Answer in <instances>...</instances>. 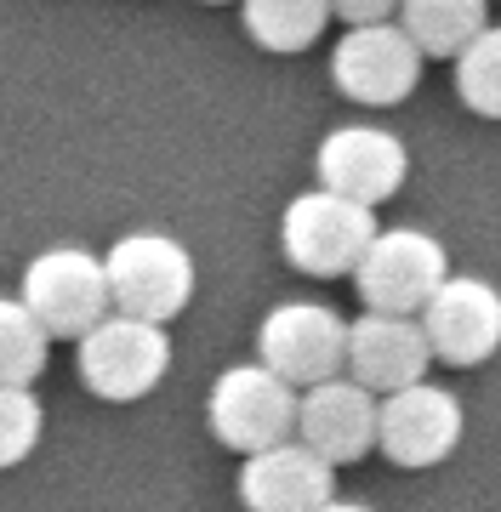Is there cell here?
Listing matches in <instances>:
<instances>
[{
    "instance_id": "15",
    "label": "cell",
    "mask_w": 501,
    "mask_h": 512,
    "mask_svg": "<svg viewBox=\"0 0 501 512\" xmlns=\"http://www.w3.org/2000/svg\"><path fill=\"white\" fill-rule=\"evenodd\" d=\"M393 23L422 57H456L490 23V0H399Z\"/></svg>"
},
{
    "instance_id": "13",
    "label": "cell",
    "mask_w": 501,
    "mask_h": 512,
    "mask_svg": "<svg viewBox=\"0 0 501 512\" xmlns=\"http://www.w3.org/2000/svg\"><path fill=\"white\" fill-rule=\"evenodd\" d=\"M427 365L433 353L422 342V325L410 313H359L348 325V342H342V376L359 382L365 393H393V387L427 382Z\"/></svg>"
},
{
    "instance_id": "6",
    "label": "cell",
    "mask_w": 501,
    "mask_h": 512,
    "mask_svg": "<svg viewBox=\"0 0 501 512\" xmlns=\"http://www.w3.org/2000/svg\"><path fill=\"white\" fill-rule=\"evenodd\" d=\"M205 427H211L217 444L240 450V456L285 444L291 427H297V387H285L257 359L251 365H228L211 382V393H205Z\"/></svg>"
},
{
    "instance_id": "2",
    "label": "cell",
    "mask_w": 501,
    "mask_h": 512,
    "mask_svg": "<svg viewBox=\"0 0 501 512\" xmlns=\"http://www.w3.org/2000/svg\"><path fill=\"white\" fill-rule=\"evenodd\" d=\"M166 370H171V336L166 325H149V319L103 313L75 342V376L103 404L149 399L154 387L166 382Z\"/></svg>"
},
{
    "instance_id": "20",
    "label": "cell",
    "mask_w": 501,
    "mask_h": 512,
    "mask_svg": "<svg viewBox=\"0 0 501 512\" xmlns=\"http://www.w3.org/2000/svg\"><path fill=\"white\" fill-rule=\"evenodd\" d=\"M393 12H399V0H331V18H342L353 29V23H388Z\"/></svg>"
},
{
    "instance_id": "9",
    "label": "cell",
    "mask_w": 501,
    "mask_h": 512,
    "mask_svg": "<svg viewBox=\"0 0 501 512\" xmlns=\"http://www.w3.org/2000/svg\"><path fill=\"white\" fill-rule=\"evenodd\" d=\"M342 342L348 319L325 302H279L257 325V365L274 370L285 387H314L325 376H342Z\"/></svg>"
},
{
    "instance_id": "10",
    "label": "cell",
    "mask_w": 501,
    "mask_h": 512,
    "mask_svg": "<svg viewBox=\"0 0 501 512\" xmlns=\"http://www.w3.org/2000/svg\"><path fill=\"white\" fill-rule=\"evenodd\" d=\"M422 342L439 365H484L501 348V291L479 274H445L416 313Z\"/></svg>"
},
{
    "instance_id": "12",
    "label": "cell",
    "mask_w": 501,
    "mask_h": 512,
    "mask_svg": "<svg viewBox=\"0 0 501 512\" xmlns=\"http://www.w3.org/2000/svg\"><path fill=\"white\" fill-rule=\"evenodd\" d=\"M291 439L308 444L319 461L348 467L376 450V393H365L348 376H325V382L297 393V427Z\"/></svg>"
},
{
    "instance_id": "1",
    "label": "cell",
    "mask_w": 501,
    "mask_h": 512,
    "mask_svg": "<svg viewBox=\"0 0 501 512\" xmlns=\"http://www.w3.org/2000/svg\"><path fill=\"white\" fill-rule=\"evenodd\" d=\"M103 285H109V313L171 325L194 302L200 268L183 239L160 234V228H131L103 251Z\"/></svg>"
},
{
    "instance_id": "5",
    "label": "cell",
    "mask_w": 501,
    "mask_h": 512,
    "mask_svg": "<svg viewBox=\"0 0 501 512\" xmlns=\"http://www.w3.org/2000/svg\"><path fill=\"white\" fill-rule=\"evenodd\" d=\"M450 274L445 245L427 228H376V239L365 245V256L353 262V291L371 313H422V302Z\"/></svg>"
},
{
    "instance_id": "14",
    "label": "cell",
    "mask_w": 501,
    "mask_h": 512,
    "mask_svg": "<svg viewBox=\"0 0 501 512\" xmlns=\"http://www.w3.org/2000/svg\"><path fill=\"white\" fill-rule=\"evenodd\" d=\"M336 495V467L319 461L308 444L285 439L268 444L240 467V507L245 512H314Z\"/></svg>"
},
{
    "instance_id": "16",
    "label": "cell",
    "mask_w": 501,
    "mask_h": 512,
    "mask_svg": "<svg viewBox=\"0 0 501 512\" xmlns=\"http://www.w3.org/2000/svg\"><path fill=\"white\" fill-rule=\"evenodd\" d=\"M240 23L262 52L297 57L331 29V0H240Z\"/></svg>"
},
{
    "instance_id": "7",
    "label": "cell",
    "mask_w": 501,
    "mask_h": 512,
    "mask_svg": "<svg viewBox=\"0 0 501 512\" xmlns=\"http://www.w3.org/2000/svg\"><path fill=\"white\" fill-rule=\"evenodd\" d=\"M462 427V399L439 382H410L376 399V450L405 473L450 461L462 444Z\"/></svg>"
},
{
    "instance_id": "8",
    "label": "cell",
    "mask_w": 501,
    "mask_h": 512,
    "mask_svg": "<svg viewBox=\"0 0 501 512\" xmlns=\"http://www.w3.org/2000/svg\"><path fill=\"white\" fill-rule=\"evenodd\" d=\"M427 57L405 40L399 23H353L331 52V80L348 103L365 109H399L416 86H422Z\"/></svg>"
},
{
    "instance_id": "3",
    "label": "cell",
    "mask_w": 501,
    "mask_h": 512,
    "mask_svg": "<svg viewBox=\"0 0 501 512\" xmlns=\"http://www.w3.org/2000/svg\"><path fill=\"white\" fill-rule=\"evenodd\" d=\"M376 239V211L353 205L331 188H308L285 205L279 217V251L285 262L308 279H342L353 274V262L365 256V245Z\"/></svg>"
},
{
    "instance_id": "19",
    "label": "cell",
    "mask_w": 501,
    "mask_h": 512,
    "mask_svg": "<svg viewBox=\"0 0 501 512\" xmlns=\"http://www.w3.org/2000/svg\"><path fill=\"white\" fill-rule=\"evenodd\" d=\"M40 427H46V410H40L35 387H6L0 382V473L35 456Z\"/></svg>"
},
{
    "instance_id": "21",
    "label": "cell",
    "mask_w": 501,
    "mask_h": 512,
    "mask_svg": "<svg viewBox=\"0 0 501 512\" xmlns=\"http://www.w3.org/2000/svg\"><path fill=\"white\" fill-rule=\"evenodd\" d=\"M314 512H376V507H365V501H342V495H331L325 507H314Z\"/></svg>"
},
{
    "instance_id": "22",
    "label": "cell",
    "mask_w": 501,
    "mask_h": 512,
    "mask_svg": "<svg viewBox=\"0 0 501 512\" xmlns=\"http://www.w3.org/2000/svg\"><path fill=\"white\" fill-rule=\"evenodd\" d=\"M205 6H240V0H205Z\"/></svg>"
},
{
    "instance_id": "18",
    "label": "cell",
    "mask_w": 501,
    "mask_h": 512,
    "mask_svg": "<svg viewBox=\"0 0 501 512\" xmlns=\"http://www.w3.org/2000/svg\"><path fill=\"white\" fill-rule=\"evenodd\" d=\"M450 63H456V97L479 120H501V23H484Z\"/></svg>"
},
{
    "instance_id": "17",
    "label": "cell",
    "mask_w": 501,
    "mask_h": 512,
    "mask_svg": "<svg viewBox=\"0 0 501 512\" xmlns=\"http://www.w3.org/2000/svg\"><path fill=\"white\" fill-rule=\"evenodd\" d=\"M46 359H52V336L40 330V319L23 308L18 296H0V382L35 387Z\"/></svg>"
},
{
    "instance_id": "4",
    "label": "cell",
    "mask_w": 501,
    "mask_h": 512,
    "mask_svg": "<svg viewBox=\"0 0 501 512\" xmlns=\"http://www.w3.org/2000/svg\"><path fill=\"white\" fill-rule=\"evenodd\" d=\"M18 302L40 319L52 342H80L86 330L109 313V285H103V256L86 245H52L29 256L18 285Z\"/></svg>"
},
{
    "instance_id": "11",
    "label": "cell",
    "mask_w": 501,
    "mask_h": 512,
    "mask_svg": "<svg viewBox=\"0 0 501 512\" xmlns=\"http://www.w3.org/2000/svg\"><path fill=\"white\" fill-rule=\"evenodd\" d=\"M314 171H319V188L376 211L382 200H393L405 188L410 154L388 126H359L353 120V126L325 131V143L314 148Z\"/></svg>"
}]
</instances>
